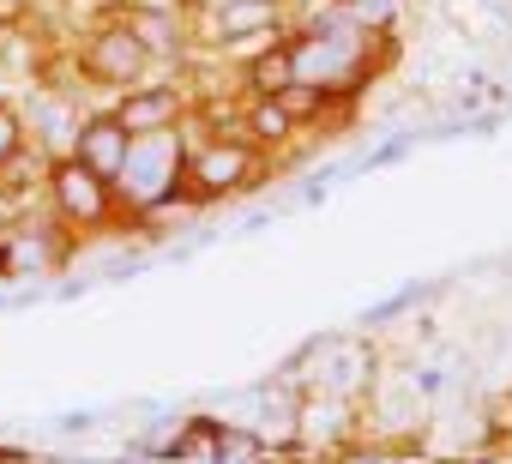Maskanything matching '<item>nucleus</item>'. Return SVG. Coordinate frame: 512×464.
<instances>
[{"mask_svg": "<svg viewBox=\"0 0 512 464\" xmlns=\"http://www.w3.org/2000/svg\"><path fill=\"white\" fill-rule=\"evenodd\" d=\"M25 145H31V127H25L19 97H0V163H13Z\"/></svg>", "mask_w": 512, "mask_h": 464, "instance_id": "ddd939ff", "label": "nucleus"}, {"mask_svg": "<svg viewBox=\"0 0 512 464\" xmlns=\"http://www.w3.org/2000/svg\"><path fill=\"white\" fill-rule=\"evenodd\" d=\"M157 458H205V464H217V416L193 410V416L169 422V440H157Z\"/></svg>", "mask_w": 512, "mask_h": 464, "instance_id": "1a4fd4ad", "label": "nucleus"}, {"mask_svg": "<svg viewBox=\"0 0 512 464\" xmlns=\"http://www.w3.org/2000/svg\"><path fill=\"white\" fill-rule=\"evenodd\" d=\"M434 296V284H416V290H404V296H392V302H374V308H362V332H386L398 314H410L416 302H428Z\"/></svg>", "mask_w": 512, "mask_h": 464, "instance_id": "f8f14e48", "label": "nucleus"}, {"mask_svg": "<svg viewBox=\"0 0 512 464\" xmlns=\"http://www.w3.org/2000/svg\"><path fill=\"white\" fill-rule=\"evenodd\" d=\"M31 13H43V0H0V31H19Z\"/></svg>", "mask_w": 512, "mask_h": 464, "instance_id": "2eb2a0df", "label": "nucleus"}, {"mask_svg": "<svg viewBox=\"0 0 512 464\" xmlns=\"http://www.w3.org/2000/svg\"><path fill=\"white\" fill-rule=\"evenodd\" d=\"M43 199H49V211L73 229V236H97V229H133V217H127L115 181L97 175V169H85L73 151L49 157V193H43Z\"/></svg>", "mask_w": 512, "mask_h": 464, "instance_id": "f03ea898", "label": "nucleus"}, {"mask_svg": "<svg viewBox=\"0 0 512 464\" xmlns=\"http://www.w3.org/2000/svg\"><path fill=\"white\" fill-rule=\"evenodd\" d=\"M247 139L266 157H278V151H290L302 139V121L284 109V97H247Z\"/></svg>", "mask_w": 512, "mask_h": 464, "instance_id": "6e6552de", "label": "nucleus"}, {"mask_svg": "<svg viewBox=\"0 0 512 464\" xmlns=\"http://www.w3.org/2000/svg\"><path fill=\"white\" fill-rule=\"evenodd\" d=\"M235 458H266V434L253 422H223L217 416V464H235Z\"/></svg>", "mask_w": 512, "mask_h": 464, "instance_id": "9b49d317", "label": "nucleus"}, {"mask_svg": "<svg viewBox=\"0 0 512 464\" xmlns=\"http://www.w3.org/2000/svg\"><path fill=\"white\" fill-rule=\"evenodd\" d=\"M181 127H163V133H133L127 145V163L115 175V193L127 205V217H145L169 199H181Z\"/></svg>", "mask_w": 512, "mask_h": 464, "instance_id": "20e7f679", "label": "nucleus"}, {"mask_svg": "<svg viewBox=\"0 0 512 464\" xmlns=\"http://www.w3.org/2000/svg\"><path fill=\"white\" fill-rule=\"evenodd\" d=\"M410 386H416L428 404H440V398L452 392V380H446V362H416V368H410Z\"/></svg>", "mask_w": 512, "mask_h": 464, "instance_id": "4468645a", "label": "nucleus"}, {"mask_svg": "<svg viewBox=\"0 0 512 464\" xmlns=\"http://www.w3.org/2000/svg\"><path fill=\"white\" fill-rule=\"evenodd\" d=\"M127 145H133V133L115 121V109L109 103H97V109H85L79 115V127H73V139H67V151L85 163V169H97V175H121V163H127Z\"/></svg>", "mask_w": 512, "mask_h": 464, "instance_id": "423d86ee", "label": "nucleus"}, {"mask_svg": "<svg viewBox=\"0 0 512 464\" xmlns=\"http://www.w3.org/2000/svg\"><path fill=\"white\" fill-rule=\"evenodd\" d=\"M97 422H103L97 410H73V416H61V434H91Z\"/></svg>", "mask_w": 512, "mask_h": 464, "instance_id": "dca6fc26", "label": "nucleus"}, {"mask_svg": "<svg viewBox=\"0 0 512 464\" xmlns=\"http://www.w3.org/2000/svg\"><path fill=\"white\" fill-rule=\"evenodd\" d=\"M127 7H157V13H187V0H127Z\"/></svg>", "mask_w": 512, "mask_h": 464, "instance_id": "f3484780", "label": "nucleus"}, {"mask_svg": "<svg viewBox=\"0 0 512 464\" xmlns=\"http://www.w3.org/2000/svg\"><path fill=\"white\" fill-rule=\"evenodd\" d=\"M338 7L368 37H398V25H404V0H338Z\"/></svg>", "mask_w": 512, "mask_h": 464, "instance_id": "9d476101", "label": "nucleus"}, {"mask_svg": "<svg viewBox=\"0 0 512 464\" xmlns=\"http://www.w3.org/2000/svg\"><path fill=\"white\" fill-rule=\"evenodd\" d=\"M235 79H241V91L247 97H278L290 79H296V55H290V31L284 37H272L266 49H253L247 61H235Z\"/></svg>", "mask_w": 512, "mask_h": 464, "instance_id": "0eeeda50", "label": "nucleus"}, {"mask_svg": "<svg viewBox=\"0 0 512 464\" xmlns=\"http://www.w3.org/2000/svg\"><path fill=\"white\" fill-rule=\"evenodd\" d=\"M181 199L211 211L223 199H241V193H260L266 175H272V157L253 145V139H223V133H205V139H181Z\"/></svg>", "mask_w": 512, "mask_h": 464, "instance_id": "f257e3e1", "label": "nucleus"}, {"mask_svg": "<svg viewBox=\"0 0 512 464\" xmlns=\"http://www.w3.org/2000/svg\"><path fill=\"white\" fill-rule=\"evenodd\" d=\"M0 43H7V37H0Z\"/></svg>", "mask_w": 512, "mask_h": 464, "instance_id": "6ab92c4d", "label": "nucleus"}, {"mask_svg": "<svg viewBox=\"0 0 512 464\" xmlns=\"http://www.w3.org/2000/svg\"><path fill=\"white\" fill-rule=\"evenodd\" d=\"M199 7H217V0H187V13H199Z\"/></svg>", "mask_w": 512, "mask_h": 464, "instance_id": "a211bd4d", "label": "nucleus"}, {"mask_svg": "<svg viewBox=\"0 0 512 464\" xmlns=\"http://www.w3.org/2000/svg\"><path fill=\"white\" fill-rule=\"evenodd\" d=\"M109 109L127 133H163V127H181L187 109H193V91L181 79H139L127 91H109Z\"/></svg>", "mask_w": 512, "mask_h": 464, "instance_id": "39448f33", "label": "nucleus"}, {"mask_svg": "<svg viewBox=\"0 0 512 464\" xmlns=\"http://www.w3.org/2000/svg\"><path fill=\"white\" fill-rule=\"evenodd\" d=\"M73 61H79V73H85V85H97V91H127V85H139V79L157 73L151 49H145V37L133 31L127 13H109V19L85 25Z\"/></svg>", "mask_w": 512, "mask_h": 464, "instance_id": "7ed1b4c3", "label": "nucleus"}]
</instances>
